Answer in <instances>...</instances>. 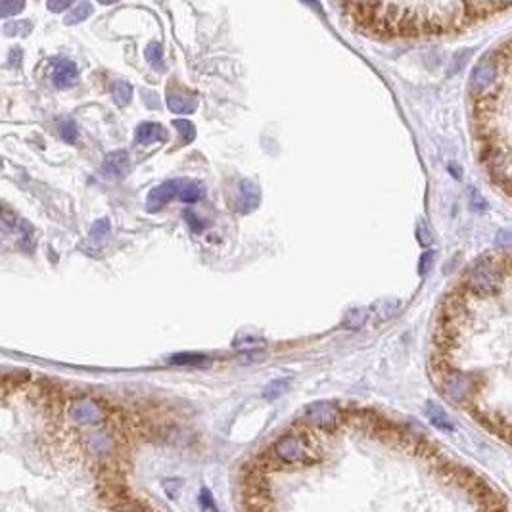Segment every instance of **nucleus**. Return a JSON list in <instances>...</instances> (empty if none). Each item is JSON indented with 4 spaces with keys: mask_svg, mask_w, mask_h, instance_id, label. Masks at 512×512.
<instances>
[{
    "mask_svg": "<svg viewBox=\"0 0 512 512\" xmlns=\"http://www.w3.org/2000/svg\"><path fill=\"white\" fill-rule=\"evenodd\" d=\"M129 171H131V157L123 150L110 154L102 164V175L110 181H119L127 177Z\"/></svg>",
    "mask_w": 512,
    "mask_h": 512,
    "instance_id": "obj_7",
    "label": "nucleus"
},
{
    "mask_svg": "<svg viewBox=\"0 0 512 512\" xmlns=\"http://www.w3.org/2000/svg\"><path fill=\"white\" fill-rule=\"evenodd\" d=\"M90 14H92V6H90V2L85 0V2L77 4V6L69 12L68 16H66V23H68V25H75V23H79V21L87 20Z\"/></svg>",
    "mask_w": 512,
    "mask_h": 512,
    "instance_id": "obj_15",
    "label": "nucleus"
},
{
    "mask_svg": "<svg viewBox=\"0 0 512 512\" xmlns=\"http://www.w3.org/2000/svg\"><path fill=\"white\" fill-rule=\"evenodd\" d=\"M146 58L150 60V64H154L155 68H157L162 64V50H159V47L157 44H150L148 50H146Z\"/></svg>",
    "mask_w": 512,
    "mask_h": 512,
    "instance_id": "obj_24",
    "label": "nucleus"
},
{
    "mask_svg": "<svg viewBox=\"0 0 512 512\" xmlns=\"http://www.w3.org/2000/svg\"><path fill=\"white\" fill-rule=\"evenodd\" d=\"M173 125L179 131V135H181V144H190L194 138H196V129H194L190 121L177 119V121H173Z\"/></svg>",
    "mask_w": 512,
    "mask_h": 512,
    "instance_id": "obj_16",
    "label": "nucleus"
},
{
    "mask_svg": "<svg viewBox=\"0 0 512 512\" xmlns=\"http://www.w3.org/2000/svg\"><path fill=\"white\" fill-rule=\"evenodd\" d=\"M104 416H106V409L97 401H92V399H81V401H75L73 405L69 407V418L75 424H98V422L104 420Z\"/></svg>",
    "mask_w": 512,
    "mask_h": 512,
    "instance_id": "obj_4",
    "label": "nucleus"
},
{
    "mask_svg": "<svg viewBox=\"0 0 512 512\" xmlns=\"http://www.w3.org/2000/svg\"><path fill=\"white\" fill-rule=\"evenodd\" d=\"M470 203H472V207L476 212H482L485 209V200L482 198V194L478 192L476 188H470Z\"/></svg>",
    "mask_w": 512,
    "mask_h": 512,
    "instance_id": "obj_25",
    "label": "nucleus"
},
{
    "mask_svg": "<svg viewBox=\"0 0 512 512\" xmlns=\"http://www.w3.org/2000/svg\"><path fill=\"white\" fill-rule=\"evenodd\" d=\"M261 194H259V186L255 183H251L248 179H244L238 184V196L232 202V207L240 213H250L251 209H255L259 205Z\"/></svg>",
    "mask_w": 512,
    "mask_h": 512,
    "instance_id": "obj_6",
    "label": "nucleus"
},
{
    "mask_svg": "<svg viewBox=\"0 0 512 512\" xmlns=\"http://www.w3.org/2000/svg\"><path fill=\"white\" fill-rule=\"evenodd\" d=\"M165 142L167 140V131L159 123H142L136 129V142L138 144H152V142Z\"/></svg>",
    "mask_w": 512,
    "mask_h": 512,
    "instance_id": "obj_9",
    "label": "nucleus"
},
{
    "mask_svg": "<svg viewBox=\"0 0 512 512\" xmlns=\"http://www.w3.org/2000/svg\"><path fill=\"white\" fill-rule=\"evenodd\" d=\"M435 259V251H424L422 255H420V261H418V272L420 274H426V272L430 271V267H432V263Z\"/></svg>",
    "mask_w": 512,
    "mask_h": 512,
    "instance_id": "obj_22",
    "label": "nucleus"
},
{
    "mask_svg": "<svg viewBox=\"0 0 512 512\" xmlns=\"http://www.w3.org/2000/svg\"><path fill=\"white\" fill-rule=\"evenodd\" d=\"M75 0H49V10L50 12H64L68 10L69 6L73 4Z\"/></svg>",
    "mask_w": 512,
    "mask_h": 512,
    "instance_id": "obj_26",
    "label": "nucleus"
},
{
    "mask_svg": "<svg viewBox=\"0 0 512 512\" xmlns=\"http://www.w3.org/2000/svg\"><path fill=\"white\" fill-rule=\"evenodd\" d=\"M184 217H186V221H188V227H190V231L196 232V234H200V232L207 227V222L200 219V217H196L194 212H186L184 213Z\"/></svg>",
    "mask_w": 512,
    "mask_h": 512,
    "instance_id": "obj_20",
    "label": "nucleus"
},
{
    "mask_svg": "<svg viewBox=\"0 0 512 512\" xmlns=\"http://www.w3.org/2000/svg\"><path fill=\"white\" fill-rule=\"evenodd\" d=\"M169 363L173 365H179V367H203V365H209V357L207 355H202V353H177V355H171L169 357Z\"/></svg>",
    "mask_w": 512,
    "mask_h": 512,
    "instance_id": "obj_12",
    "label": "nucleus"
},
{
    "mask_svg": "<svg viewBox=\"0 0 512 512\" xmlns=\"http://www.w3.org/2000/svg\"><path fill=\"white\" fill-rule=\"evenodd\" d=\"M196 98L190 97L188 92H173V90H169V94H167V106L171 112L175 114H192L194 110H196Z\"/></svg>",
    "mask_w": 512,
    "mask_h": 512,
    "instance_id": "obj_10",
    "label": "nucleus"
},
{
    "mask_svg": "<svg viewBox=\"0 0 512 512\" xmlns=\"http://www.w3.org/2000/svg\"><path fill=\"white\" fill-rule=\"evenodd\" d=\"M305 418L311 424L319 426L322 430H334L340 424L342 413L334 403L329 401H319V403H311L305 409Z\"/></svg>",
    "mask_w": 512,
    "mask_h": 512,
    "instance_id": "obj_3",
    "label": "nucleus"
},
{
    "mask_svg": "<svg viewBox=\"0 0 512 512\" xmlns=\"http://www.w3.org/2000/svg\"><path fill=\"white\" fill-rule=\"evenodd\" d=\"M367 320V311L365 309H351L344 317V324L351 330H357L363 322Z\"/></svg>",
    "mask_w": 512,
    "mask_h": 512,
    "instance_id": "obj_19",
    "label": "nucleus"
},
{
    "mask_svg": "<svg viewBox=\"0 0 512 512\" xmlns=\"http://www.w3.org/2000/svg\"><path fill=\"white\" fill-rule=\"evenodd\" d=\"M131 94H133V88L129 83L119 81L114 85V100H116L117 106H127L131 102Z\"/></svg>",
    "mask_w": 512,
    "mask_h": 512,
    "instance_id": "obj_17",
    "label": "nucleus"
},
{
    "mask_svg": "<svg viewBox=\"0 0 512 512\" xmlns=\"http://www.w3.org/2000/svg\"><path fill=\"white\" fill-rule=\"evenodd\" d=\"M50 79L54 83L56 88H66L71 87L77 79V66L69 60H58L52 68Z\"/></svg>",
    "mask_w": 512,
    "mask_h": 512,
    "instance_id": "obj_8",
    "label": "nucleus"
},
{
    "mask_svg": "<svg viewBox=\"0 0 512 512\" xmlns=\"http://www.w3.org/2000/svg\"><path fill=\"white\" fill-rule=\"evenodd\" d=\"M62 138L66 140V142H75V138H77V127L75 123H71V121H66V123H62Z\"/></svg>",
    "mask_w": 512,
    "mask_h": 512,
    "instance_id": "obj_23",
    "label": "nucleus"
},
{
    "mask_svg": "<svg viewBox=\"0 0 512 512\" xmlns=\"http://www.w3.org/2000/svg\"><path fill=\"white\" fill-rule=\"evenodd\" d=\"M272 457L281 464H305L315 461V449L305 435L288 434L272 445Z\"/></svg>",
    "mask_w": 512,
    "mask_h": 512,
    "instance_id": "obj_1",
    "label": "nucleus"
},
{
    "mask_svg": "<svg viewBox=\"0 0 512 512\" xmlns=\"http://www.w3.org/2000/svg\"><path fill=\"white\" fill-rule=\"evenodd\" d=\"M181 183H183V179H173V181H165V183L157 184L155 188H152L150 194H148V200H146L148 212H159L171 200L179 198Z\"/></svg>",
    "mask_w": 512,
    "mask_h": 512,
    "instance_id": "obj_5",
    "label": "nucleus"
},
{
    "mask_svg": "<svg viewBox=\"0 0 512 512\" xmlns=\"http://www.w3.org/2000/svg\"><path fill=\"white\" fill-rule=\"evenodd\" d=\"M102 4H112V2H117V0H100Z\"/></svg>",
    "mask_w": 512,
    "mask_h": 512,
    "instance_id": "obj_30",
    "label": "nucleus"
},
{
    "mask_svg": "<svg viewBox=\"0 0 512 512\" xmlns=\"http://www.w3.org/2000/svg\"><path fill=\"white\" fill-rule=\"evenodd\" d=\"M507 279H509V269L501 271L499 265L485 259V261L472 267V271L466 277V284L472 294L485 296V294H493L497 290V286L501 284V281H507Z\"/></svg>",
    "mask_w": 512,
    "mask_h": 512,
    "instance_id": "obj_2",
    "label": "nucleus"
},
{
    "mask_svg": "<svg viewBox=\"0 0 512 512\" xmlns=\"http://www.w3.org/2000/svg\"><path fill=\"white\" fill-rule=\"evenodd\" d=\"M200 504H202L203 509H207V511H215V502H213L209 489H202L200 491Z\"/></svg>",
    "mask_w": 512,
    "mask_h": 512,
    "instance_id": "obj_29",
    "label": "nucleus"
},
{
    "mask_svg": "<svg viewBox=\"0 0 512 512\" xmlns=\"http://www.w3.org/2000/svg\"><path fill=\"white\" fill-rule=\"evenodd\" d=\"M107 232H110V221H107V219H100L98 222H94V227H92V231H90V236H92L94 240H100V238L107 236Z\"/></svg>",
    "mask_w": 512,
    "mask_h": 512,
    "instance_id": "obj_21",
    "label": "nucleus"
},
{
    "mask_svg": "<svg viewBox=\"0 0 512 512\" xmlns=\"http://www.w3.org/2000/svg\"><path fill=\"white\" fill-rule=\"evenodd\" d=\"M511 242H512V238H511V232L509 231H501L499 234H497V246L502 248L504 251L511 250Z\"/></svg>",
    "mask_w": 512,
    "mask_h": 512,
    "instance_id": "obj_27",
    "label": "nucleus"
},
{
    "mask_svg": "<svg viewBox=\"0 0 512 512\" xmlns=\"http://www.w3.org/2000/svg\"><path fill=\"white\" fill-rule=\"evenodd\" d=\"M290 384H292L290 378H279V380H272L271 384H267L265 389H263V397H265V399H269V401H272V399L281 397L282 394L290 387Z\"/></svg>",
    "mask_w": 512,
    "mask_h": 512,
    "instance_id": "obj_14",
    "label": "nucleus"
},
{
    "mask_svg": "<svg viewBox=\"0 0 512 512\" xmlns=\"http://www.w3.org/2000/svg\"><path fill=\"white\" fill-rule=\"evenodd\" d=\"M426 415L430 418V422L435 426V428H439V430H445V432H451L453 430V422H451V418L447 416L444 409L439 405H435V403H428L426 407Z\"/></svg>",
    "mask_w": 512,
    "mask_h": 512,
    "instance_id": "obj_11",
    "label": "nucleus"
},
{
    "mask_svg": "<svg viewBox=\"0 0 512 512\" xmlns=\"http://www.w3.org/2000/svg\"><path fill=\"white\" fill-rule=\"evenodd\" d=\"M202 184L194 183V181H183V183H181V190H179V200H181V202L196 203L202 200Z\"/></svg>",
    "mask_w": 512,
    "mask_h": 512,
    "instance_id": "obj_13",
    "label": "nucleus"
},
{
    "mask_svg": "<svg viewBox=\"0 0 512 512\" xmlns=\"http://www.w3.org/2000/svg\"><path fill=\"white\" fill-rule=\"evenodd\" d=\"M179 487H181V480H165L164 482V489L167 491V495L175 499L177 493H179Z\"/></svg>",
    "mask_w": 512,
    "mask_h": 512,
    "instance_id": "obj_28",
    "label": "nucleus"
},
{
    "mask_svg": "<svg viewBox=\"0 0 512 512\" xmlns=\"http://www.w3.org/2000/svg\"><path fill=\"white\" fill-rule=\"evenodd\" d=\"M25 6V0H0V18L18 16Z\"/></svg>",
    "mask_w": 512,
    "mask_h": 512,
    "instance_id": "obj_18",
    "label": "nucleus"
}]
</instances>
